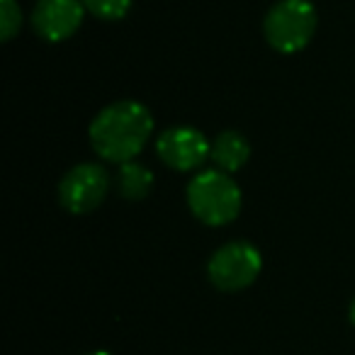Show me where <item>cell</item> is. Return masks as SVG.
Here are the masks:
<instances>
[{
    "label": "cell",
    "mask_w": 355,
    "mask_h": 355,
    "mask_svg": "<svg viewBox=\"0 0 355 355\" xmlns=\"http://www.w3.org/2000/svg\"><path fill=\"white\" fill-rule=\"evenodd\" d=\"M263 270V258L253 243L229 241L212 253L207 263V277L217 290L239 292L251 287Z\"/></svg>",
    "instance_id": "277c9868"
},
{
    "label": "cell",
    "mask_w": 355,
    "mask_h": 355,
    "mask_svg": "<svg viewBox=\"0 0 355 355\" xmlns=\"http://www.w3.org/2000/svg\"><path fill=\"white\" fill-rule=\"evenodd\" d=\"M248 156H251V144H248V139L241 132H234V129L219 134L212 141V153H209L217 171L224 173L241 171L246 166Z\"/></svg>",
    "instance_id": "ba28073f"
},
{
    "label": "cell",
    "mask_w": 355,
    "mask_h": 355,
    "mask_svg": "<svg viewBox=\"0 0 355 355\" xmlns=\"http://www.w3.org/2000/svg\"><path fill=\"white\" fill-rule=\"evenodd\" d=\"M117 188L119 195L129 202H139V200H146L148 193L153 190V173L146 166L137 161H127L119 166L117 173Z\"/></svg>",
    "instance_id": "9c48e42d"
},
{
    "label": "cell",
    "mask_w": 355,
    "mask_h": 355,
    "mask_svg": "<svg viewBox=\"0 0 355 355\" xmlns=\"http://www.w3.org/2000/svg\"><path fill=\"white\" fill-rule=\"evenodd\" d=\"M156 153L168 168L180 173H190L200 168L212 153V144L200 129L171 127L158 134Z\"/></svg>",
    "instance_id": "8992f818"
},
{
    "label": "cell",
    "mask_w": 355,
    "mask_h": 355,
    "mask_svg": "<svg viewBox=\"0 0 355 355\" xmlns=\"http://www.w3.org/2000/svg\"><path fill=\"white\" fill-rule=\"evenodd\" d=\"M110 193V175L98 163H78L59 183V202L71 214H88L105 202Z\"/></svg>",
    "instance_id": "5b68a950"
},
{
    "label": "cell",
    "mask_w": 355,
    "mask_h": 355,
    "mask_svg": "<svg viewBox=\"0 0 355 355\" xmlns=\"http://www.w3.org/2000/svg\"><path fill=\"white\" fill-rule=\"evenodd\" d=\"M22 27V10L15 0H0V37L3 42H12V37Z\"/></svg>",
    "instance_id": "8fae6325"
},
{
    "label": "cell",
    "mask_w": 355,
    "mask_h": 355,
    "mask_svg": "<svg viewBox=\"0 0 355 355\" xmlns=\"http://www.w3.org/2000/svg\"><path fill=\"white\" fill-rule=\"evenodd\" d=\"M83 15V0H40L32 10V30L49 44H59L80 30Z\"/></svg>",
    "instance_id": "52a82bcc"
},
{
    "label": "cell",
    "mask_w": 355,
    "mask_h": 355,
    "mask_svg": "<svg viewBox=\"0 0 355 355\" xmlns=\"http://www.w3.org/2000/svg\"><path fill=\"white\" fill-rule=\"evenodd\" d=\"M153 134V114L137 100H117L93 117L88 129L90 146L110 163L134 161Z\"/></svg>",
    "instance_id": "6da1fadb"
},
{
    "label": "cell",
    "mask_w": 355,
    "mask_h": 355,
    "mask_svg": "<svg viewBox=\"0 0 355 355\" xmlns=\"http://www.w3.org/2000/svg\"><path fill=\"white\" fill-rule=\"evenodd\" d=\"M85 10L105 22L124 20L132 10V0H83Z\"/></svg>",
    "instance_id": "30bf717a"
},
{
    "label": "cell",
    "mask_w": 355,
    "mask_h": 355,
    "mask_svg": "<svg viewBox=\"0 0 355 355\" xmlns=\"http://www.w3.org/2000/svg\"><path fill=\"white\" fill-rule=\"evenodd\" d=\"M88 355H112V353H107V350H93V353H88Z\"/></svg>",
    "instance_id": "4fadbf2b"
},
{
    "label": "cell",
    "mask_w": 355,
    "mask_h": 355,
    "mask_svg": "<svg viewBox=\"0 0 355 355\" xmlns=\"http://www.w3.org/2000/svg\"><path fill=\"white\" fill-rule=\"evenodd\" d=\"M348 314H350V324L355 326V300L350 302V309H348Z\"/></svg>",
    "instance_id": "7c38bea8"
},
{
    "label": "cell",
    "mask_w": 355,
    "mask_h": 355,
    "mask_svg": "<svg viewBox=\"0 0 355 355\" xmlns=\"http://www.w3.org/2000/svg\"><path fill=\"white\" fill-rule=\"evenodd\" d=\"M188 207L207 227L232 224L241 212V188L224 171L198 173L188 183Z\"/></svg>",
    "instance_id": "7a4b0ae2"
},
{
    "label": "cell",
    "mask_w": 355,
    "mask_h": 355,
    "mask_svg": "<svg viewBox=\"0 0 355 355\" xmlns=\"http://www.w3.org/2000/svg\"><path fill=\"white\" fill-rule=\"evenodd\" d=\"M316 8L309 0H280L268 10L263 32L266 42L280 54H297L316 32Z\"/></svg>",
    "instance_id": "3957f363"
}]
</instances>
